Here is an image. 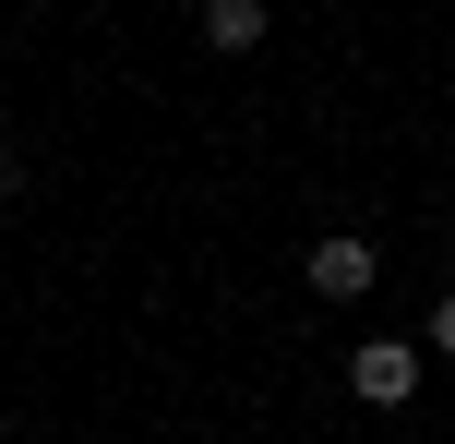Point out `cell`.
<instances>
[{
    "label": "cell",
    "mask_w": 455,
    "mask_h": 444,
    "mask_svg": "<svg viewBox=\"0 0 455 444\" xmlns=\"http://www.w3.org/2000/svg\"><path fill=\"white\" fill-rule=\"evenodd\" d=\"M299 288H312V301H371V288H384V253H371L360 229H323L312 253H299Z\"/></svg>",
    "instance_id": "cell-1"
},
{
    "label": "cell",
    "mask_w": 455,
    "mask_h": 444,
    "mask_svg": "<svg viewBox=\"0 0 455 444\" xmlns=\"http://www.w3.org/2000/svg\"><path fill=\"white\" fill-rule=\"evenodd\" d=\"M347 397L395 421V408L419 397V336H360V349H347Z\"/></svg>",
    "instance_id": "cell-2"
},
{
    "label": "cell",
    "mask_w": 455,
    "mask_h": 444,
    "mask_svg": "<svg viewBox=\"0 0 455 444\" xmlns=\"http://www.w3.org/2000/svg\"><path fill=\"white\" fill-rule=\"evenodd\" d=\"M192 24H204V48H216V61H251V48L275 36V24H264V0H204Z\"/></svg>",
    "instance_id": "cell-3"
},
{
    "label": "cell",
    "mask_w": 455,
    "mask_h": 444,
    "mask_svg": "<svg viewBox=\"0 0 455 444\" xmlns=\"http://www.w3.org/2000/svg\"><path fill=\"white\" fill-rule=\"evenodd\" d=\"M419 360H455V288H443L432 312H419Z\"/></svg>",
    "instance_id": "cell-4"
},
{
    "label": "cell",
    "mask_w": 455,
    "mask_h": 444,
    "mask_svg": "<svg viewBox=\"0 0 455 444\" xmlns=\"http://www.w3.org/2000/svg\"><path fill=\"white\" fill-rule=\"evenodd\" d=\"M12 192H24V168H12V157H0V216H12Z\"/></svg>",
    "instance_id": "cell-5"
},
{
    "label": "cell",
    "mask_w": 455,
    "mask_h": 444,
    "mask_svg": "<svg viewBox=\"0 0 455 444\" xmlns=\"http://www.w3.org/2000/svg\"><path fill=\"white\" fill-rule=\"evenodd\" d=\"M408 444H419V432H408Z\"/></svg>",
    "instance_id": "cell-6"
}]
</instances>
